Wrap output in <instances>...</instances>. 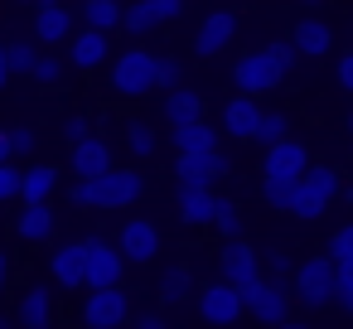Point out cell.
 Returning <instances> with one entry per match:
<instances>
[{"label": "cell", "instance_id": "obj_17", "mask_svg": "<svg viewBox=\"0 0 353 329\" xmlns=\"http://www.w3.org/2000/svg\"><path fill=\"white\" fill-rule=\"evenodd\" d=\"M256 126H261V102L252 92H237L228 107H223V131L232 141H256Z\"/></svg>", "mask_w": 353, "mask_h": 329}, {"label": "cell", "instance_id": "obj_39", "mask_svg": "<svg viewBox=\"0 0 353 329\" xmlns=\"http://www.w3.org/2000/svg\"><path fill=\"white\" fill-rule=\"evenodd\" d=\"M170 88H184V63L174 54L160 59V92H170Z\"/></svg>", "mask_w": 353, "mask_h": 329}, {"label": "cell", "instance_id": "obj_18", "mask_svg": "<svg viewBox=\"0 0 353 329\" xmlns=\"http://www.w3.org/2000/svg\"><path fill=\"white\" fill-rule=\"evenodd\" d=\"M68 170H73L78 179H97V175H107V170H112V146H107L102 136L78 141V146L68 150Z\"/></svg>", "mask_w": 353, "mask_h": 329}, {"label": "cell", "instance_id": "obj_5", "mask_svg": "<svg viewBox=\"0 0 353 329\" xmlns=\"http://www.w3.org/2000/svg\"><path fill=\"white\" fill-rule=\"evenodd\" d=\"M126 319H131V295H126V286H97V290H88L83 305H78V324H83V329H117V324H126Z\"/></svg>", "mask_w": 353, "mask_h": 329}, {"label": "cell", "instance_id": "obj_12", "mask_svg": "<svg viewBox=\"0 0 353 329\" xmlns=\"http://www.w3.org/2000/svg\"><path fill=\"white\" fill-rule=\"evenodd\" d=\"M247 315L276 329L281 319H290V290H285L281 281H256V286L247 290Z\"/></svg>", "mask_w": 353, "mask_h": 329}, {"label": "cell", "instance_id": "obj_14", "mask_svg": "<svg viewBox=\"0 0 353 329\" xmlns=\"http://www.w3.org/2000/svg\"><path fill=\"white\" fill-rule=\"evenodd\" d=\"M223 175H228V160L218 150H179V160H174L179 184H218Z\"/></svg>", "mask_w": 353, "mask_h": 329}, {"label": "cell", "instance_id": "obj_2", "mask_svg": "<svg viewBox=\"0 0 353 329\" xmlns=\"http://www.w3.org/2000/svg\"><path fill=\"white\" fill-rule=\"evenodd\" d=\"M334 199H339V170H334V165H310V170L300 175V184H295L290 213H295L300 223H314Z\"/></svg>", "mask_w": 353, "mask_h": 329}, {"label": "cell", "instance_id": "obj_33", "mask_svg": "<svg viewBox=\"0 0 353 329\" xmlns=\"http://www.w3.org/2000/svg\"><path fill=\"white\" fill-rule=\"evenodd\" d=\"M261 194H266V203H271L276 213H290V203H295V184H290V179H266Z\"/></svg>", "mask_w": 353, "mask_h": 329}, {"label": "cell", "instance_id": "obj_47", "mask_svg": "<svg viewBox=\"0 0 353 329\" xmlns=\"http://www.w3.org/2000/svg\"><path fill=\"white\" fill-rule=\"evenodd\" d=\"M10 78H15V68H10V44H0V92H6Z\"/></svg>", "mask_w": 353, "mask_h": 329}, {"label": "cell", "instance_id": "obj_48", "mask_svg": "<svg viewBox=\"0 0 353 329\" xmlns=\"http://www.w3.org/2000/svg\"><path fill=\"white\" fill-rule=\"evenodd\" d=\"M15 160V146H10V131H0V165Z\"/></svg>", "mask_w": 353, "mask_h": 329}, {"label": "cell", "instance_id": "obj_19", "mask_svg": "<svg viewBox=\"0 0 353 329\" xmlns=\"http://www.w3.org/2000/svg\"><path fill=\"white\" fill-rule=\"evenodd\" d=\"M218 213V194L213 184H179V218L189 228H208Z\"/></svg>", "mask_w": 353, "mask_h": 329}, {"label": "cell", "instance_id": "obj_53", "mask_svg": "<svg viewBox=\"0 0 353 329\" xmlns=\"http://www.w3.org/2000/svg\"><path fill=\"white\" fill-rule=\"evenodd\" d=\"M300 6H324V0H300Z\"/></svg>", "mask_w": 353, "mask_h": 329}, {"label": "cell", "instance_id": "obj_10", "mask_svg": "<svg viewBox=\"0 0 353 329\" xmlns=\"http://www.w3.org/2000/svg\"><path fill=\"white\" fill-rule=\"evenodd\" d=\"M218 276L232 281V286H242V290H252V286L261 281V257H256L242 237H228L223 252H218Z\"/></svg>", "mask_w": 353, "mask_h": 329}, {"label": "cell", "instance_id": "obj_11", "mask_svg": "<svg viewBox=\"0 0 353 329\" xmlns=\"http://www.w3.org/2000/svg\"><path fill=\"white\" fill-rule=\"evenodd\" d=\"M310 170V150L300 146V141H276V146H266V160H261V175L266 179H290V184H300V175Z\"/></svg>", "mask_w": 353, "mask_h": 329}, {"label": "cell", "instance_id": "obj_28", "mask_svg": "<svg viewBox=\"0 0 353 329\" xmlns=\"http://www.w3.org/2000/svg\"><path fill=\"white\" fill-rule=\"evenodd\" d=\"M189 295H199V290H194V271H189V266H170V271L160 276V305H184Z\"/></svg>", "mask_w": 353, "mask_h": 329}, {"label": "cell", "instance_id": "obj_9", "mask_svg": "<svg viewBox=\"0 0 353 329\" xmlns=\"http://www.w3.org/2000/svg\"><path fill=\"white\" fill-rule=\"evenodd\" d=\"M49 276L59 290H88V242H59L49 252Z\"/></svg>", "mask_w": 353, "mask_h": 329}, {"label": "cell", "instance_id": "obj_27", "mask_svg": "<svg viewBox=\"0 0 353 329\" xmlns=\"http://www.w3.org/2000/svg\"><path fill=\"white\" fill-rule=\"evenodd\" d=\"M174 150H218V131L203 117L184 121V126H174Z\"/></svg>", "mask_w": 353, "mask_h": 329}, {"label": "cell", "instance_id": "obj_40", "mask_svg": "<svg viewBox=\"0 0 353 329\" xmlns=\"http://www.w3.org/2000/svg\"><path fill=\"white\" fill-rule=\"evenodd\" d=\"M329 257H334V261H353V223H343V228L329 237Z\"/></svg>", "mask_w": 353, "mask_h": 329}, {"label": "cell", "instance_id": "obj_36", "mask_svg": "<svg viewBox=\"0 0 353 329\" xmlns=\"http://www.w3.org/2000/svg\"><path fill=\"white\" fill-rule=\"evenodd\" d=\"M34 63H39V54H34V44H25V39H15V44H10V68H15V73H30V78H34Z\"/></svg>", "mask_w": 353, "mask_h": 329}, {"label": "cell", "instance_id": "obj_37", "mask_svg": "<svg viewBox=\"0 0 353 329\" xmlns=\"http://www.w3.org/2000/svg\"><path fill=\"white\" fill-rule=\"evenodd\" d=\"M34 83H39V88H59V83H63V63L49 59V54H39V63H34Z\"/></svg>", "mask_w": 353, "mask_h": 329}, {"label": "cell", "instance_id": "obj_3", "mask_svg": "<svg viewBox=\"0 0 353 329\" xmlns=\"http://www.w3.org/2000/svg\"><path fill=\"white\" fill-rule=\"evenodd\" d=\"M295 295H300V305H310V310H319V305H329V300H339V261L324 252V257H310V261H300L295 266Z\"/></svg>", "mask_w": 353, "mask_h": 329}, {"label": "cell", "instance_id": "obj_16", "mask_svg": "<svg viewBox=\"0 0 353 329\" xmlns=\"http://www.w3.org/2000/svg\"><path fill=\"white\" fill-rule=\"evenodd\" d=\"M232 34H237V15H232V10H213V15L199 25V34H194V54H199V59H213V54H223V49L232 44Z\"/></svg>", "mask_w": 353, "mask_h": 329}, {"label": "cell", "instance_id": "obj_54", "mask_svg": "<svg viewBox=\"0 0 353 329\" xmlns=\"http://www.w3.org/2000/svg\"><path fill=\"white\" fill-rule=\"evenodd\" d=\"M348 131H353V117H348Z\"/></svg>", "mask_w": 353, "mask_h": 329}, {"label": "cell", "instance_id": "obj_35", "mask_svg": "<svg viewBox=\"0 0 353 329\" xmlns=\"http://www.w3.org/2000/svg\"><path fill=\"white\" fill-rule=\"evenodd\" d=\"M20 184H25V170H15V165L6 160V165H0V203L20 199Z\"/></svg>", "mask_w": 353, "mask_h": 329}, {"label": "cell", "instance_id": "obj_49", "mask_svg": "<svg viewBox=\"0 0 353 329\" xmlns=\"http://www.w3.org/2000/svg\"><path fill=\"white\" fill-rule=\"evenodd\" d=\"M6 281H10V257L0 252V290H6Z\"/></svg>", "mask_w": 353, "mask_h": 329}, {"label": "cell", "instance_id": "obj_43", "mask_svg": "<svg viewBox=\"0 0 353 329\" xmlns=\"http://www.w3.org/2000/svg\"><path fill=\"white\" fill-rule=\"evenodd\" d=\"M339 305L353 315V261H339Z\"/></svg>", "mask_w": 353, "mask_h": 329}, {"label": "cell", "instance_id": "obj_29", "mask_svg": "<svg viewBox=\"0 0 353 329\" xmlns=\"http://www.w3.org/2000/svg\"><path fill=\"white\" fill-rule=\"evenodd\" d=\"M155 25H160V15H155L150 0H131V6H126V20H121V30H126V34H136V39H141V34H150Z\"/></svg>", "mask_w": 353, "mask_h": 329}, {"label": "cell", "instance_id": "obj_50", "mask_svg": "<svg viewBox=\"0 0 353 329\" xmlns=\"http://www.w3.org/2000/svg\"><path fill=\"white\" fill-rule=\"evenodd\" d=\"M276 329H310V324H300V319H281Z\"/></svg>", "mask_w": 353, "mask_h": 329}, {"label": "cell", "instance_id": "obj_38", "mask_svg": "<svg viewBox=\"0 0 353 329\" xmlns=\"http://www.w3.org/2000/svg\"><path fill=\"white\" fill-rule=\"evenodd\" d=\"M10 146H15V160H25V155L39 150V131L34 126H10Z\"/></svg>", "mask_w": 353, "mask_h": 329}, {"label": "cell", "instance_id": "obj_22", "mask_svg": "<svg viewBox=\"0 0 353 329\" xmlns=\"http://www.w3.org/2000/svg\"><path fill=\"white\" fill-rule=\"evenodd\" d=\"M34 39H44V44H68V39H73V15H68V6H39V15H34Z\"/></svg>", "mask_w": 353, "mask_h": 329}, {"label": "cell", "instance_id": "obj_31", "mask_svg": "<svg viewBox=\"0 0 353 329\" xmlns=\"http://www.w3.org/2000/svg\"><path fill=\"white\" fill-rule=\"evenodd\" d=\"M285 136H290V117H285V112H261L256 141H261V146H276V141H285Z\"/></svg>", "mask_w": 353, "mask_h": 329}, {"label": "cell", "instance_id": "obj_1", "mask_svg": "<svg viewBox=\"0 0 353 329\" xmlns=\"http://www.w3.org/2000/svg\"><path fill=\"white\" fill-rule=\"evenodd\" d=\"M155 88H160V59H155V54L126 49V54L112 59V92H117V97L136 102V97H145V92H155Z\"/></svg>", "mask_w": 353, "mask_h": 329}, {"label": "cell", "instance_id": "obj_6", "mask_svg": "<svg viewBox=\"0 0 353 329\" xmlns=\"http://www.w3.org/2000/svg\"><path fill=\"white\" fill-rule=\"evenodd\" d=\"M232 83H237V92L261 97V92H276L285 83V68H281V59L271 49H252V54H242L232 63Z\"/></svg>", "mask_w": 353, "mask_h": 329}, {"label": "cell", "instance_id": "obj_45", "mask_svg": "<svg viewBox=\"0 0 353 329\" xmlns=\"http://www.w3.org/2000/svg\"><path fill=\"white\" fill-rule=\"evenodd\" d=\"M334 73H339V88H343V92H353V49H348V54H339V68H334Z\"/></svg>", "mask_w": 353, "mask_h": 329}, {"label": "cell", "instance_id": "obj_13", "mask_svg": "<svg viewBox=\"0 0 353 329\" xmlns=\"http://www.w3.org/2000/svg\"><path fill=\"white\" fill-rule=\"evenodd\" d=\"M117 247L126 252L131 266H145V261L160 257V228H155L150 218H131V223L117 232Z\"/></svg>", "mask_w": 353, "mask_h": 329}, {"label": "cell", "instance_id": "obj_30", "mask_svg": "<svg viewBox=\"0 0 353 329\" xmlns=\"http://www.w3.org/2000/svg\"><path fill=\"white\" fill-rule=\"evenodd\" d=\"M126 146H131L136 160H150V155L160 150V136H155L145 121H131V126H126Z\"/></svg>", "mask_w": 353, "mask_h": 329}, {"label": "cell", "instance_id": "obj_55", "mask_svg": "<svg viewBox=\"0 0 353 329\" xmlns=\"http://www.w3.org/2000/svg\"><path fill=\"white\" fill-rule=\"evenodd\" d=\"M117 329H126V324H117Z\"/></svg>", "mask_w": 353, "mask_h": 329}, {"label": "cell", "instance_id": "obj_23", "mask_svg": "<svg viewBox=\"0 0 353 329\" xmlns=\"http://www.w3.org/2000/svg\"><path fill=\"white\" fill-rule=\"evenodd\" d=\"M290 39H295V49H300L305 59H324L329 44H334V34H329L324 20H300V25L290 30Z\"/></svg>", "mask_w": 353, "mask_h": 329}, {"label": "cell", "instance_id": "obj_32", "mask_svg": "<svg viewBox=\"0 0 353 329\" xmlns=\"http://www.w3.org/2000/svg\"><path fill=\"white\" fill-rule=\"evenodd\" d=\"M59 131H63V141H68V146H78V141H88V136H97V121H92V117H83V112H73V117H63V121H59Z\"/></svg>", "mask_w": 353, "mask_h": 329}, {"label": "cell", "instance_id": "obj_34", "mask_svg": "<svg viewBox=\"0 0 353 329\" xmlns=\"http://www.w3.org/2000/svg\"><path fill=\"white\" fill-rule=\"evenodd\" d=\"M213 228H218L223 237H237V232H242V213H237V203H232V199H218V213H213Z\"/></svg>", "mask_w": 353, "mask_h": 329}, {"label": "cell", "instance_id": "obj_25", "mask_svg": "<svg viewBox=\"0 0 353 329\" xmlns=\"http://www.w3.org/2000/svg\"><path fill=\"white\" fill-rule=\"evenodd\" d=\"M54 189H59V170L54 165H30L25 184H20V203H49Z\"/></svg>", "mask_w": 353, "mask_h": 329}, {"label": "cell", "instance_id": "obj_15", "mask_svg": "<svg viewBox=\"0 0 353 329\" xmlns=\"http://www.w3.org/2000/svg\"><path fill=\"white\" fill-rule=\"evenodd\" d=\"M107 39H112V34H107V30H92V25L73 30V39H68V63H73V68H83V73L102 68V63H107V54H112V44H107Z\"/></svg>", "mask_w": 353, "mask_h": 329}, {"label": "cell", "instance_id": "obj_44", "mask_svg": "<svg viewBox=\"0 0 353 329\" xmlns=\"http://www.w3.org/2000/svg\"><path fill=\"white\" fill-rule=\"evenodd\" d=\"M150 6H155L160 25H170V20H179V15H184V0H150Z\"/></svg>", "mask_w": 353, "mask_h": 329}, {"label": "cell", "instance_id": "obj_7", "mask_svg": "<svg viewBox=\"0 0 353 329\" xmlns=\"http://www.w3.org/2000/svg\"><path fill=\"white\" fill-rule=\"evenodd\" d=\"M92 184H97V208H107V213H121V208H131V203L145 199V175L141 170H117L112 165Z\"/></svg>", "mask_w": 353, "mask_h": 329}, {"label": "cell", "instance_id": "obj_4", "mask_svg": "<svg viewBox=\"0 0 353 329\" xmlns=\"http://www.w3.org/2000/svg\"><path fill=\"white\" fill-rule=\"evenodd\" d=\"M199 315H203V324L208 329H228V324H237L242 315H247V290L242 286H232V281H208V286H199Z\"/></svg>", "mask_w": 353, "mask_h": 329}, {"label": "cell", "instance_id": "obj_26", "mask_svg": "<svg viewBox=\"0 0 353 329\" xmlns=\"http://www.w3.org/2000/svg\"><path fill=\"white\" fill-rule=\"evenodd\" d=\"M121 20H126V6L121 0H83V25H92V30H121Z\"/></svg>", "mask_w": 353, "mask_h": 329}, {"label": "cell", "instance_id": "obj_41", "mask_svg": "<svg viewBox=\"0 0 353 329\" xmlns=\"http://www.w3.org/2000/svg\"><path fill=\"white\" fill-rule=\"evenodd\" d=\"M261 261H266V271H271V276H295V261H290V252H285V247H271Z\"/></svg>", "mask_w": 353, "mask_h": 329}, {"label": "cell", "instance_id": "obj_51", "mask_svg": "<svg viewBox=\"0 0 353 329\" xmlns=\"http://www.w3.org/2000/svg\"><path fill=\"white\" fill-rule=\"evenodd\" d=\"M34 6H63V0H34Z\"/></svg>", "mask_w": 353, "mask_h": 329}, {"label": "cell", "instance_id": "obj_46", "mask_svg": "<svg viewBox=\"0 0 353 329\" xmlns=\"http://www.w3.org/2000/svg\"><path fill=\"white\" fill-rule=\"evenodd\" d=\"M131 329H170V324H165V315L145 310V315H136V324H131Z\"/></svg>", "mask_w": 353, "mask_h": 329}, {"label": "cell", "instance_id": "obj_42", "mask_svg": "<svg viewBox=\"0 0 353 329\" xmlns=\"http://www.w3.org/2000/svg\"><path fill=\"white\" fill-rule=\"evenodd\" d=\"M68 199H73V208H97V184L92 179H78L68 189Z\"/></svg>", "mask_w": 353, "mask_h": 329}, {"label": "cell", "instance_id": "obj_21", "mask_svg": "<svg viewBox=\"0 0 353 329\" xmlns=\"http://www.w3.org/2000/svg\"><path fill=\"white\" fill-rule=\"evenodd\" d=\"M15 232H20V242H25V247H39V242H49V237L59 232V218H54V208H49V203H25V208H20Z\"/></svg>", "mask_w": 353, "mask_h": 329}, {"label": "cell", "instance_id": "obj_24", "mask_svg": "<svg viewBox=\"0 0 353 329\" xmlns=\"http://www.w3.org/2000/svg\"><path fill=\"white\" fill-rule=\"evenodd\" d=\"M203 117V97L194 88H170L165 92V121L170 126H184V121H199Z\"/></svg>", "mask_w": 353, "mask_h": 329}, {"label": "cell", "instance_id": "obj_52", "mask_svg": "<svg viewBox=\"0 0 353 329\" xmlns=\"http://www.w3.org/2000/svg\"><path fill=\"white\" fill-rule=\"evenodd\" d=\"M0 329H15V324H10V319H6V315H0Z\"/></svg>", "mask_w": 353, "mask_h": 329}, {"label": "cell", "instance_id": "obj_8", "mask_svg": "<svg viewBox=\"0 0 353 329\" xmlns=\"http://www.w3.org/2000/svg\"><path fill=\"white\" fill-rule=\"evenodd\" d=\"M126 252L117 247V242H107V237H88V290H97V286H121L126 281Z\"/></svg>", "mask_w": 353, "mask_h": 329}, {"label": "cell", "instance_id": "obj_20", "mask_svg": "<svg viewBox=\"0 0 353 329\" xmlns=\"http://www.w3.org/2000/svg\"><path fill=\"white\" fill-rule=\"evenodd\" d=\"M15 324H20V329H54V295H49L44 286L20 290V300H15Z\"/></svg>", "mask_w": 353, "mask_h": 329}]
</instances>
